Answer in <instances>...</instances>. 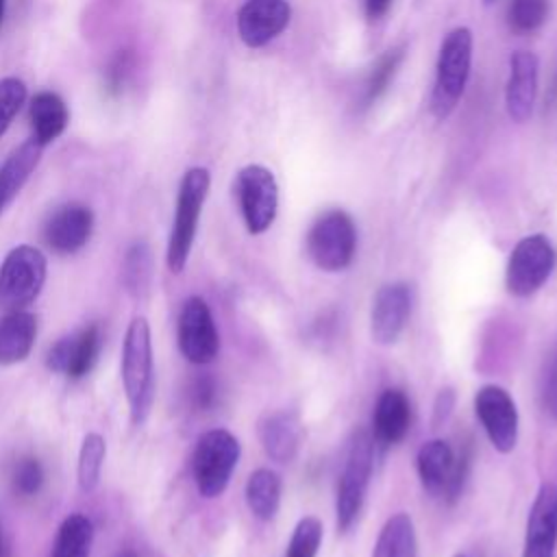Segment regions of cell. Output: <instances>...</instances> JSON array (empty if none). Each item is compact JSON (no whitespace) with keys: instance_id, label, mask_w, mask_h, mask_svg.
Listing matches in <instances>:
<instances>
[{"instance_id":"cell-23","label":"cell","mask_w":557,"mask_h":557,"mask_svg":"<svg viewBox=\"0 0 557 557\" xmlns=\"http://www.w3.org/2000/svg\"><path fill=\"white\" fill-rule=\"evenodd\" d=\"M41 152H44V146L30 137L22 146H17L0 165V213L20 194L28 176L35 172L41 159Z\"/></svg>"},{"instance_id":"cell-33","label":"cell","mask_w":557,"mask_h":557,"mask_svg":"<svg viewBox=\"0 0 557 557\" xmlns=\"http://www.w3.org/2000/svg\"><path fill=\"white\" fill-rule=\"evenodd\" d=\"M13 492L20 496H35L44 485V468L35 457H22L11 470Z\"/></svg>"},{"instance_id":"cell-32","label":"cell","mask_w":557,"mask_h":557,"mask_svg":"<svg viewBox=\"0 0 557 557\" xmlns=\"http://www.w3.org/2000/svg\"><path fill=\"white\" fill-rule=\"evenodd\" d=\"M548 15V0H511L509 24L518 33H531L544 24Z\"/></svg>"},{"instance_id":"cell-41","label":"cell","mask_w":557,"mask_h":557,"mask_svg":"<svg viewBox=\"0 0 557 557\" xmlns=\"http://www.w3.org/2000/svg\"><path fill=\"white\" fill-rule=\"evenodd\" d=\"M485 2H487V4H490V2H494V0H485Z\"/></svg>"},{"instance_id":"cell-16","label":"cell","mask_w":557,"mask_h":557,"mask_svg":"<svg viewBox=\"0 0 557 557\" xmlns=\"http://www.w3.org/2000/svg\"><path fill=\"white\" fill-rule=\"evenodd\" d=\"M557 546V485L542 483L529 509L522 557H553Z\"/></svg>"},{"instance_id":"cell-19","label":"cell","mask_w":557,"mask_h":557,"mask_svg":"<svg viewBox=\"0 0 557 557\" xmlns=\"http://www.w3.org/2000/svg\"><path fill=\"white\" fill-rule=\"evenodd\" d=\"M411 426V405L403 389L389 387L376 400L372 413V440L383 446H394L405 440Z\"/></svg>"},{"instance_id":"cell-9","label":"cell","mask_w":557,"mask_h":557,"mask_svg":"<svg viewBox=\"0 0 557 557\" xmlns=\"http://www.w3.org/2000/svg\"><path fill=\"white\" fill-rule=\"evenodd\" d=\"M235 196L248 233H265L278 209V185L274 174L259 163L242 168L235 178Z\"/></svg>"},{"instance_id":"cell-8","label":"cell","mask_w":557,"mask_h":557,"mask_svg":"<svg viewBox=\"0 0 557 557\" xmlns=\"http://www.w3.org/2000/svg\"><path fill=\"white\" fill-rule=\"evenodd\" d=\"M555 248L550 239L542 233L522 237L507 261L505 270V285L507 292L513 296H531L535 294L553 274L555 270Z\"/></svg>"},{"instance_id":"cell-6","label":"cell","mask_w":557,"mask_h":557,"mask_svg":"<svg viewBox=\"0 0 557 557\" xmlns=\"http://www.w3.org/2000/svg\"><path fill=\"white\" fill-rule=\"evenodd\" d=\"M372 453H374L372 435L368 431H357L355 437L350 440L346 461L337 483L335 513H337V529L342 533L357 522L363 509V500H366V492L372 474Z\"/></svg>"},{"instance_id":"cell-26","label":"cell","mask_w":557,"mask_h":557,"mask_svg":"<svg viewBox=\"0 0 557 557\" xmlns=\"http://www.w3.org/2000/svg\"><path fill=\"white\" fill-rule=\"evenodd\" d=\"M94 542V524L83 513H70L59 531L52 546V557H89Z\"/></svg>"},{"instance_id":"cell-20","label":"cell","mask_w":557,"mask_h":557,"mask_svg":"<svg viewBox=\"0 0 557 557\" xmlns=\"http://www.w3.org/2000/svg\"><path fill=\"white\" fill-rule=\"evenodd\" d=\"M259 440L270 459L287 463L296 457L302 442V424L294 411H274L259 422Z\"/></svg>"},{"instance_id":"cell-21","label":"cell","mask_w":557,"mask_h":557,"mask_svg":"<svg viewBox=\"0 0 557 557\" xmlns=\"http://www.w3.org/2000/svg\"><path fill=\"white\" fill-rule=\"evenodd\" d=\"M37 337V315L22 309L0 318V366L24 361Z\"/></svg>"},{"instance_id":"cell-11","label":"cell","mask_w":557,"mask_h":557,"mask_svg":"<svg viewBox=\"0 0 557 557\" xmlns=\"http://www.w3.org/2000/svg\"><path fill=\"white\" fill-rule=\"evenodd\" d=\"M416 466L426 492L457 498L468 472V457H457L446 440H429L418 450Z\"/></svg>"},{"instance_id":"cell-38","label":"cell","mask_w":557,"mask_h":557,"mask_svg":"<svg viewBox=\"0 0 557 557\" xmlns=\"http://www.w3.org/2000/svg\"><path fill=\"white\" fill-rule=\"evenodd\" d=\"M0 557H7V544H4V535H2V529H0Z\"/></svg>"},{"instance_id":"cell-35","label":"cell","mask_w":557,"mask_h":557,"mask_svg":"<svg viewBox=\"0 0 557 557\" xmlns=\"http://www.w3.org/2000/svg\"><path fill=\"white\" fill-rule=\"evenodd\" d=\"M128 72H131V59H128L126 52H120V54L111 61V65H109V70H107V85H109V89H111V91H120L122 85L126 83Z\"/></svg>"},{"instance_id":"cell-4","label":"cell","mask_w":557,"mask_h":557,"mask_svg":"<svg viewBox=\"0 0 557 557\" xmlns=\"http://www.w3.org/2000/svg\"><path fill=\"white\" fill-rule=\"evenodd\" d=\"M46 270V257L35 246L11 248L0 263V309L7 313L26 309L39 296Z\"/></svg>"},{"instance_id":"cell-28","label":"cell","mask_w":557,"mask_h":557,"mask_svg":"<svg viewBox=\"0 0 557 557\" xmlns=\"http://www.w3.org/2000/svg\"><path fill=\"white\" fill-rule=\"evenodd\" d=\"M148 281H150V250L144 242H137L128 248L124 259V283L135 298H141L148 292Z\"/></svg>"},{"instance_id":"cell-24","label":"cell","mask_w":557,"mask_h":557,"mask_svg":"<svg viewBox=\"0 0 557 557\" xmlns=\"http://www.w3.org/2000/svg\"><path fill=\"white\" fill-rule=\"evenodd\" d=\"M246 503L255 518L268 522L281 505V476L270 468H259L248 476Z\"/></svg>"},{"instance_id":"cell-25","label":"cell","mask_w":557,"mask_h":557,"mask_svg":"<svg viewBox=\"0 0 557 557\" xmlns=\"http://www.w3.org/2000/svg\"><path fill=\"white\" fill-rule=\"evenodd\" d=\"M372 557H418L416 531L407 513H396L383 524Z\"/></svg>"},{"instance_id":"cell-37","label":"cell","mask_w":557,"mask_h":557,"mask_svg":"<svg viewBox=\"0 0 557 557\" xmlns=\"http://www.w3.org/2000/svg\"><path fill=\"white\" fill-rule=\"evenodd\" d=\"M363 7H366V15L370 20H379L389 11L392 0H363Z\"/></svg>"},{"instance_id":"cell-31","label":"cell","mask_w":557,"mask_h":557,"mask_svg":"<svg viewBox=\"0 0 557 557\" xmlns=\"http://www.w3.org/2000/svg\"><path fill=\"white\" fill-rule=\"evenodd\" d=\"M26 85L17 76L0 78V137L11 126L13 117L20 113L22 104L26 102Z\"/></svg>"},{"instance_id":"cell-18","label":"cell","mask_w":557,"mask_h":557,"mask_svg":"<svg viewBox=\"0 0 557 557\" xmlns=\"http://www.w3.org/2000/svg\"><path fill=\"white\" fill-rule=\"evenodd\" d=\"M537 57L529 50H516L509 57V76L505 85V104L513 122L522 124L531 117L537 96Z\"/></svg>"},{"instance_id":"cell-15","label":"cell","mask_w":557,"mask_h":557,"mask_svg":"<svg viewBox=\"0 0 557 557\" xmlns=\"http://www.w3.org/2000/svg\"><path fill=\"white\" fill-rule=\"evenodd\" d=\"M411 313V289L407 283H387L379 287L370 309V333L376 344H394L407 326Z\"/></svg>"},{"instance_id":"cell-7","label":"cell","mask_w":557,"mask_h":557,"mask_svg":"<svg viewBox=\"0 0 557 557\" xmlns=\"http://www.w3.org/2000/svg\"><path fill=\"white\" fill-rule=\"evenodd\" d=\"M357 248L352 218L342 209L318 215L307 233V255L324 272H339L350 265Z\"/></svg>"},{"instance_id":"cell-14","label":"cell","mask_w":557,"mask_h":557,"mask_svg":"<svg viewBox=\"0 0 557 557\" xmlns=\"http://www.w3.org/2000/svg\"><path fill=\"white\" fill-rule=\"evenodd\" d=\"M289 17L287 0H246L237 11V35L248 48H261L287 28Z\"/></svg>"},{"instance_id":"cell-42","label":"cell","mask_w":557,"mask_h":557,"mask_svg":"<svg viewBox=\"0 0 557 557\" xmlns=\"http://www.w3.org/2000/svg\"><path fill=\"white\" fill-rule=\"evenodd\" d=\"M459 557H461V555H459Z\"/></svg>"},{"instance_id":"cell-3","label":"cell","mask_w":557,"mask_h":557,"mask_svg":"<svg viewBox=\"0 0 557 557\" xmlns=\"http://www.w3.org/2000/svg\"><path fill=\"white\" fill-rule=\"evenodd\" d=\"M209 185H211V174L207 168H200V165L189 168L181 178L174 220H172L170 239H168V255H165L168 268L174 274L183 272L189 259L202 205L209 194Z\"/></svg>"},{"instance_id":"cell-34","label":"cell","mask_w":557,"mask_h":557,"mask_svg":"<svg viewBox=\"0 0 557 557\" xmlns=\"http://www.w3.org/2000/svg\"><path fill=\"white\" fill-rule=\"evenodd\" d=\"M540 396H542L544 411L557 420V350L546 361Z\"/></svg>"},{"instance_id":"cell-2","label":"cell","mask_w":557,"mask_h":557,"mask_svg":"<svg viewBox=\"0 0 557 557\" xmlns=\"http://www.w3.org/2000/svg\"><path fill=\"white\" fill-rule=\"evenodd\" d=\"M472 30L466 26L453 28L440 46L431 94V113L437 120H446L463 96L472 67Z\"/></svg>"},{"instance_id":"cell-40","label":"cell","mask_w":557,"mask_h":557,"mask_svg":"<svg viewBox=\"0 0 557 557\" xmlns=\"http://www.w3.org/2000/svg\"><path fill=\"white\" fill-rule=\"evenodd\" d=\"M117 557H137L133 550H124V553H120Z\"/></svg>"},{"instance_id":"cell-12","label":"cell","mask_w":557,"mask_h":557,"mask_svg":"<svg viewBox=\"0 0 557 557\" xmlns=\"http://www.w3.org/2000/svg\"><path fill=\"white\" fill-rule=\"evenodd\" d=\"M474 411L490 444L498 453H511L518 442V409L500 385H483L474 394Z\"/></svg>"},{"instance_id":"cell-27","label":"cell","mask_w":557,"mask_h":557,"mask_svg":"<svg viewBox=\"0 0 557 557\" xmlns=\"http://www.w3.org/2000/svg\"><path fill=\"white\" fill-rule=\"evenodd\" d=\"M107 444L100 433H87L78 453V485L83 492H94L100 483Z\"/></svg>"},{"instance_id":"cell-22","label":"cell","mask_w":557,"mask_h":557,"mask_svg":"<svg viewBox=\"0 0 557 557\" xmlns=\"http://www.w3.org/2000/svg\"><path fill=\"white\" fill-rule=\"evenodd\" d=\"M33 139L44 148L54 141L70 124L65 100L57 91H37L28 104Z\"/></svg>"},{"instance_id":"cell-39","label":"cell","mask_w":557,"mask_h":557,"mask_svg":"<svg viewBox=\"0 0 557 557\" xmlns=\"http://www.w3.org/2000/svg\"><path fill=\"white\" fill-rule=\"evenodd\" d=\"M4 7H7V0H0V28H2V20H4Z\"/></svg>"},{"instance_id":"cell-1","label":"cell","mask_w":557,"mask_h":557,"mask_svg":"<svg viewBox=\"0 0 557 557\" xmlns=\"http://www.w3.org/2000/svg\"><path fill=\"white\" fill-rule=\"evenodd\" d=\"M122 385L131 407L133 424H141L154 398L152 342L146 318L135 315L126 329L122 346Z\"/></svg>"},{"instance_id":"cell-13","label":"cell","mask_w":557,"mask_h":557,"mask_svg":"<svg viewBox=\"0 0 557 557\" xmlns=\"http://www.w3.org/2000/svg\"><path fill=\"white\" fill-rule=\"evenodd\" d=\"M102 346V333L98 324H89L67 337H61L50 346L46 366L52 372L65 374L67 379H83L91 372Z\"/></svg>"},{"instance_id":"cell-30","label":"cell","mask_w":557,"mask_h":557,"mask_svg":"<svg viewBox=\"0 0 557 557\" xmlns=\"http://www.w3.org/2000/svg\"><path fill=\"white\" fill-rule=\"evenodd\" d=\"M320 542H322V522L315 516H307L298 520L289 537L285 557H315Z\"/></svg>"},{"instance_id":"cell-17","label":"cell","mask_w":557,"mask_h":557,"mask_svg":"<svg viewBox=\"0 0 557 557\" xmlns=\"http://www.w3.org/2000/svg\"><path fill=\"white\" fill-rule=\"evenodd\" d=\"M94 231V213L87 205L81 202H67L59 207L44 226V239L46 244L61 252L70 255L81 250Z\"/></svg>"},{"instance_id":"cell-36","label":"cell","mask_w":557,"mask_h":557,"mask_svg":"<svg viewBox=\"0 0 557 557\" xmlns=\"http://www.w3.org/2000/svg\"><path fill=\"white\" fill-rule=\"evenodd\" d=\"M191 396H194V403H196L198 407H202V409L211 407V405H213V398H215V383H213V379H209V376L196 379Z\"/></svg>"},{"instance_id":"cell-5","label":"cell","mask_w":557,"mask_h":557,"mask_svg":"<svg viewBox=\"0 0 557 557\" xmlns=\"http://www.w3.org/2000/svg\"><path fill=\"white\" fill-rule=\"evenodd\" d=\"M239 459V442L226 429H211L196 442L191 455V472L198 492L205 498L220 496Z\"/></svg>"},{"instance_id":"cell-10","label":"cell","mask_w":557,"mask_h":557,"mask_svg":"<svg viewBox=\"0 0 557 557\" xmlns=\"http://www.w3.org/2000/svg\"><path fill=\"white\" fill-rule=\"evenodd\" d=\"M183 357L196 366L211 363L220 350V335L209 305L200 296H189L178 313L176 326Z\"/></svg>"},{"instance_id":"cell-29","label":"cell","mask_w":557,"mask_h":557,"mask_svg":"<svg viewBox=\"0 0 557 557\" xmlns=\"http://www.w3.org/2000/svg\"><path fill=\"white\" fill-rule=\"evenodd\" d=\"M400 61H403V50H400V48L387 50V52L376 61V65L372 67V72H370V76H368V81H366V87H363V104H366V107L372 104V102H376V100L385 94V89L389 87V83H392V78H394L396 67H398Z\"/></svg>"}]
</instances>
